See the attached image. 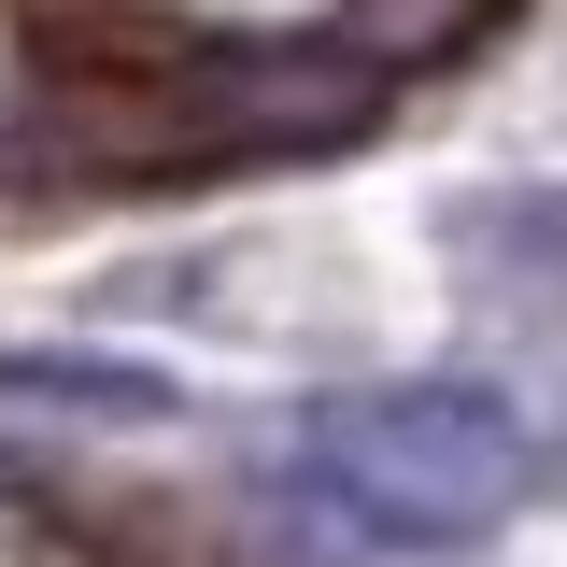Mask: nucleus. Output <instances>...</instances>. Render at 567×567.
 Wrapping results in <instances>:
<instances>
[{"mask_svg": "<svg viewBox=\"0 0 567 567\" xmlns=\"http://www.w3.org/2000/svg\"><path fill=\"white\" fill-rule=\"evenodd\" d=\"M298 483L341 525H369V539L440 554V539H483L525 496V425L496 412L483 383H383V398H327L312 412Z\"/></svg>", "mask_w": 567, "mask_h": 567, "instance_id": "1", "label": "nucleus"}, {"mask_svg": "<svg viewBox=\"0 0 567 567\" xmlns=\"http://www.w3.org/2000/svg\"><path fill=\"white\" fill-rule=\"evenodd\" d=\"M0 398H85V412H171L156 369H100V354H0Z\"/></svg>", "mask_w": 567, "mask_h": 567, "instance_id": "2", "label": "nucleus"}]
</instances>
